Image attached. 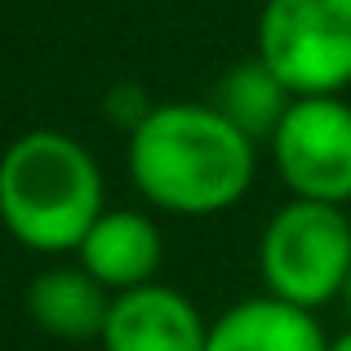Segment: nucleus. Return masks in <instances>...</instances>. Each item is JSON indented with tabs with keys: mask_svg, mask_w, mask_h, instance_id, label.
Segmentation results:
<instances>
[{
	"mask_svg": "<svg viewBox=\"0 0 351 351\" xmlns=\"http://www.w3.org/2000/svg\"><path fill=\"white\" fill-rule=\"evenodd\" d=\"M271 160L293 200L347 205L351 200V103L338 94L293 98L271 134Z\"/></svg>",
	"mask_w": 351,
	"mask_h": 351,
	"instance_id": "39448f33",
	"label": "nucleus"
},
{
	"mask_svg": "<svg viewBox=\"0 0 351 351\" xmlns=\"http://www.w3.org/2000/svg\"><path fill=\"white\" fill-rule=\"evenodd\" d=\"M343 298H347V311H351V276H347V289H343Z\"/></svg>",
	"mask_w": 351,
	"mask_h": 351,
	"instance_id": "f8f14e48",
	"label": "nucleus"
},
{
	"mask_svg": "<svg viewBox=\"0 0 351 351\" xmlns=\"http://www.w3.org/2000/svg\"><path fill=\"white\" fill-rule=\"evenodd\" d=\"M329 351H351V334H343V338H334V343H329Z\"/></svg>",
	"mask_w": 351,
	"mask_h": 351,
	"instance_id": "9b49d317",
	"label": "nucleus"
},
{
	"mask_svg": "<svg viewBox=\"0 0 351 351\" xmlns=\"http://www.w3.org/2000/svg\"><path fill=\"white\" fill-rule=\"evenodd\" d=\"M205 351H329L316 311L285 298H249L209 325Z\"/></svg>",
	"mask_w": 351,
	"mask_h": 351,
	"instance_id": "6e6552de",
	"label": "nucleus"
},
{
	"mask_svg": "<svg viewBox=\"0 0 351 351\" xmlns=\"http://www.w3.org/2000/svg\"><path fill=\"white\" fill-rule=\"evenodd\" d=\"M103 214V169L62 129H32L0 156V223L36 254L80 249Z\"/></svg>",
	"mask_w": 351,
	"mask_h": 351,
	"instance_id": "f03ea898",
	"label": "nucleus"
},
{
	"mask_svg": "<svg viewBox=\"0 0 351 351\" xmlns=\"http://www.w3.org/2000/svg\"><path fill=\"white\" fill-rule=\"evenodd\" d=\"M103 351H205L209 325L196 302L169 285H138L116 293L103 329Z\"/></svg>",
	"mask_w": 351,
	"mask_h": 351,
	"instance_id": "423d86ee",
	"label": "nucleus"
},
{
	"mask_svg": "<svg viewBox=\"0 0 351 351\" xmlns=\"http://www.w3.org/2000/svg\"><path fill=\"white\" fill-rule=\"evenodd\" d=\"M76 254L98 285H107L112 293H129L138 285H152L160 267V232L138 209H103Z\"/></svg>",
	"mask_w": 351,
	"mask_h": 351,
	"instance_id": "0eeeda50",
	"label": "nucleus"
},
{
	"mask_svg": "<svg viewBox=\"0 0 351 351\" xmlns=\"http://www.w3.org/2000/svg\"><path fill=\"white\" fill-rule=\"evenodd\" d=\"M263 276L271 298L293 307H325L347 289L351 276V223L338 205L289 200L263 232Z\"/></svg>",
	"mask_w": 351,
	"mask_h": 351,
	"instance_id": "7ed1b4c3",
	"label": "nucleus"
},
{
	"mask_svg": "<svg viewBox=\"0 0 351 351\" xmlns=\"http://www.w3.org/2000/svg\"><path fill=\"white\" fill-rule=\"evenodd\" d=\"M214 107L232 120L245 138H254V143L267 138V143H271V134L280 129L285 112L293 107V94L263 58H245L218 80Z\"/></svg>",
	"mask_w": 351,
	"mask_h": 351,
	"instance_id": "9d476101",
	"label": "nucleus"
},
{
	"mask_svg": "<svg viewBox=\"0 0 351 351\" xmlns=\"http://www.w3.org/2000/svg\"><path fill=\"white\" fill-rule=\"evenodd\" d=\"M112 289L98 285L85 267H49L45 276H36L27 289V311L32 320L53 338H103L107 316H112Z\"/></svg>",
	"mask_w": 351,
	"mask_h": 351,
	"instance_id": "1a4fd4ad",
	"label": "nucleus"
},
{
	"mask_svg": "<svg viewBox=\"0 0 351 351\" xmlns=\"http://www.w3.org/2000/svg\"><path fill=\"white\" fill-rule=\"evenodd\" d=\"M129 178L165 214H223L254 187V138L214 103L152 107L129 129Z\"/></svg>",
	"mask_w": 351,
	"mask_h": 351,
	"instance_id": "f257e3e1",
	"label": "nucleus"
},
{
	"mask_svg": "<svg viewBox=\"0 0 351 351\" xmlns=\"http://www.w3.org/2000/svg\"><path fill=\"white\" fill-rule=\"evenodd\" d=\"M258 58L293 98L343 94L351 85V0H267Z\"/></svg>",
	"mask_w": 351,
	"mask_h": 351,
	"instance_id": "20e7f679",
	"label": "nucleus"
}]
</instances>
